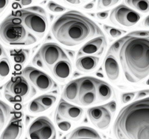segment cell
<instances>
[{"mask_svg":"<svg viewBox=\"0 0 149 139\" xmlns=\"http://www.w3.org/2000/svg\"><path fill=\"white\" fill-rule=\"evenodd\" d=\"M56 40L67 47H73L103 32L95 22L78 10H70L56 19L52 26Z\"/></svg>","mask_w":149,"mask_h":139,"instance_id":"obj_1","label":"cell"},{"mask_svg":"<svg viewBox=\"0 0 149 139\" xmlns=\"http://www.w3.org/2000/svg\"><path fill=\"white\" fill-rule=\"evenodd\" d=\"M118 51L127 81L139 83L149 76V38L130 34L122 38Z\"/></svg>","mask_w":149,"mask_h":139,"instance_id":"obj_2","label":"cell"},{"mask_svg":"<svg viewBox=\"0 0 149 139\" xmlns=\"http://www.w3.org/2000/svg\"><path fill=\"white\" fill-rule=\"evenodd\" d=\"M119 139H149V98L133 102L122 109L113 124Z\"/></svg>","mask_w":149,"mask_h":139,"instance_id":"obj_3","label":"cell"},{"mask_svg":"<svg viewBox=\"0 0 149 139\" xmlns=\"http://www.w3.org/2000/svg\"><path fill=\"white\" fill-rule=\"evenodd\" d=\"M0 35L4 42L15 46H29L37 40V37L22 23L20 18L13 13L1 23Z\"/></svg>","mask_w":149,"mask_h":139,"instance_id":"obj_4","label":"cell"},{"mask_svg":"<svg viewBox=\"0 0 149 139\" xmlns=\"http://www.w3.org/2000/svg\"><path fill=\"white\" fill-rule=\"evenodd\" d=\"M20 18L21 22L36 37L42 38L47 31L46 13L40 6H32L12 12Z\"/></svg>","mask_w":149,"mask_h":139,"instance_id":"obj_5","label":"cell"},{"mask_svg":"<svg viewBox=\"0 0 149 139\" xmlns=\"http://www.w3.org/2000/svg\"><path fill=\"white\" fill-rule=\"evenodd\" d=\"M5 91L8 100L13 98L17 101L26 100L36 94V90L23 75L13 77L5 84Z\"/></svg>","mask_w":149,"mask_h":139,"instance_id":"obj_6","label":"cell"},{"mask_svg":"<svg viewBox=\"0 0 149 139\" xmlns=\"http://www.w3.org/2000/svg\"><path fill=\"white\" fill-rule=\"evenodd\" d=\"M116 109V102L111 101L105 105L90 108L87 110V115L93 125L101 130H105L111 123Z\"/></svg>","mask_w":149,"mask_h":139,"instance_id":"obj_7","label":"cell"},{"mask_svg":"<svg viewBox=\"0 0 149 139\" xmlns=\"http://www.w3.org/2000/svg\"><path fill=\"white\" fill-rule=\"evenodd\" d=\"M139 13L125 5H120L112 10L110 20L116 26L132 27L140 19Z\"/></svg>","mask_w":149,"mask_h":139,"instance_id":"obj_8","label":"cell"},{"mask_svg":"<svg viewBox=\"0 0 149 139\" xmlns=\"http://www.w3.org/2000/svg\"><path fill=\"white\" fill-rule=\"evenodd\" d=\"M29 136L31 139H54L56 130L49 118L41 116L31 124L29 128Z\"/></svg>","mask_w":149,"mask_h":139,"instance_id":"obj_9","label":"cell"},{"mask_svg":"<svg viewBox=\"0 0 149 139\" xmlns=\"http://www.w3.org/2000/svg\"><path fill=\"white\" fill-rule=\"evenodd\" d=\"M22 75L41 92H47L54 85V81L51 77L32 66L26 67L22 70Z\"/></svg>","mask_w":149,"mask_h":139,"instance_id":"obj_10","label":"cell"},{"mask_svg":"<svg viewBox=\"0 0 149 139\" xmlns=\"http://www.w3.org/2000/svg\"><path fill=\"white\" fill-rule=\"evenodd\" d=\"M39 54L49 68L52 69L53 66L58 61L67 59L66 53L58 45L54 43H47L42 45L39 50Z\"/></svg>","mask_w":149,"mask_h":139,"instance_id":"obj_11","label":"cell"},{"mask_svg":"<svg viewBox=\"0 0 149 139\" xmlns=\"http://www.w3.org/2000/svg\"><path fill=\"white\" fill-rule=\"evenodd\" d=\"M107 47V39L104 36H98L85 43L79 50L78 57L84 55H101Z\"/></svg>","mask_w":149,"mask_h":139,"instance_id":"obj_12","label":"cell"},{"mask_svg":"<svg viewBox=\"0 0 149 139\" xmlns=\"http://www.w3.org/2000/svg\"><path fill=\"white\" fill-rule=\"evenodd\" d=\"M56 112L59 114V115L63 118L77 121L82 118L84 110L81 107L68 103L64 98H61Z\"/></svg>","mask_w":149,"mask_h":139,"instance_id":"obj_13","label":"cell"},{"mask_svg":"<svg viewBox=\"0 0 149 139\" xmlns=\"http://www.w3.org/2000/svg\"><path fill=\"white\" fill-rule=\"evenodd\" d=\"M72 64L67 59L58 61L52 68L53 75L60 81H64L70 77L72 74Z\"/></svg>","mask_w":149,"mask_h":139,"instance_id":"obj_14","label":"cell"},{"mask_svg":"<svg viewBox=\"0 0 149 139\" xmlns=\"http://www.w3.org/2000/svg\"><path fill=\"white\" fill-rule=\"evenodd\" d=\"M105 73L107 77L111 81H116L118 80L120 74L119 65L116 58L112 54H108L104 59V63Z\"/></svg>","mask_w":149,"mask_h":139,"instance_id":"obj_15","label":"cell"},{"mask_svg":"<svg viewBox=\"0 0 149 139\" xmlns=\"http://www.w3.org/2000/svg\"><path fill=\"white\" fill-rule=\"evenodd\" d=\"M100 59L94 55H84L78 57L75 63L77 69L83 72H90L96 68Z\"/></svg>","mask_w":149,"mask_h":139,"instance_id":"obj_16","label":"cell"},{"mask_svg":"<svg viewBox=\"0 0 149 139\" xmlns=\"http://www.w3.org/2000/svg\"><path fill=\"white\" fill-rule=\"evenodd\" d=\"M23 132L22 120H14L10 121L2 132L1 139H18Z\"/></svg>","mask_w":149,"mask_h":139,"instance_id":"obj_17","label":"cell"},{"mask_svg":"<svg viewBox=\"0 0 149 139\" xmlns=\"http://www.w3.org/2000/svg\"><path fill=\"white\" fill-rule=\"evenodd\" d=\"M100 135L98 134V132L95 131L93 128L88 127H80L76 128L70 133L69 136L70 139H76V138H94L100 139Z\"/></svg>","mask_w":149,"mask_h":139,"instance_id":"obj_18","label":"cell"},{"mask_svg":"<svg viewBox=\"0 0 149 139\" xmlns=\"http://www.w3.org/2000/svg\"><path fill=\"white\" fill-rule=\"evenodd\" d=\"M78 93H79V83H78V79H76L70 81L65 86L63 92V97L65 100L78 104Z\"/></svg>","mask_w":149,"mask_h":139,"instance_id":"obj_19","label":"cell"},{"mask_svg":"<svg viewBox=\"0 0 149 139\" xmlns=\"http://www.w3.org/2000/svg\"><path fill=\"white\" fill-rule=\"evenodd\" d=\"M97 97L98 102H103L109 100L113 97L114 91L108 83L98 80L97 83Z\"/></svg>","mask_w":149,"mask_h":139,"instance_id":"obj_20","label":"cell"},{"mask_svg":"<svg viewBox=\"0 0 149 139\" xmlns=\"http://www.w3.org/2000/svg\"><path fill=\"white\" fill-rule=\"evenodd\" d=\"M98 79L93 77H84L78 79L79 83V93L89 91H97V83Z\"/></svg>","mask_w":149,"mask_h":139,"instance_id":"obj_21","label":"cell"},{"mask_svg":"<svg viewBox=\"0 0 149 139\" xmlns=\"http://www.w3.org/2000/svg\"><path fill=\"white\" fill-rule=\"evenodd\" d=\"M98 101L97 91H89L78 93V104L86 106L95 104Z\"/></svg>","mask_w":149,"mask_h":139,"instance_id":"obj_22","label":"cell"},{"mask_svg":"<svg viewBox=\"0 0 149 139\" xmlns=\"http://www.w3.org/2000/svg\"><path fill=\"white\" fill-rule=\"evenodd\" d=\"M30 51L29 49H16L10 51V56L14 63L18 65H23L29 59Z\"/></svg>","mask_w":149,"mask_h":139,"instance_id":"obj_23","label":"cell"},{"mask_svg":"<svg viewBox=\"0 0 149 139\" xmlns=\"http://www.w3.org/2000/svg\"><path fill=\"white\" fill-rule=\"evenodd\" d=\"M125 1L130 7L142 13H148L149 11L148 0H125Z\"/></svg>","mask_w":149,"mask_h":139,"instance_id":"obj_24","label":"cell"},{"mask_svg":"<svg viewBox=\"0 0 149 139\" xmlns=\"http://www.w3.org/2000/svg\"><path fill=\"white\" fill-rule=\"evenodd\" d=\"M11 108L6 103L2 100L0 101V124H1V129L5 127V124L7 123L10 118Z\"/></svg>","mask_w":149,"mask_h":139,"instance_id":"obj_25","label":"cell"},{"mask_svg":"<svg viewBox=\"0 0 149 139\" xmlns=\"http://www.w3.org/2000/svg\"><path fill=\"white\" fill-rule=\"evenodd\" d=\"M37 99L46 109V110L51 108L56 101V97L52 95H42V96L38 97Z\"/></svg>","mask_w":149,"mask_h":139,"instance_id":"obj_26","label":"cell"},{"mask_svg":"<svg viewBox=\"0 0 149 139\" xmlns=\"http://www.w3.org/2000/svg\"><path fill=\"white\" fill-rule=\"evenodd\" d=\"M10 71V63L7 57H3L0 61V76L4 79L9 75Z\"/></svg>","mask_w":149,"mask_h":139,"instance_id":"obj_27","label":"cell"},{"mask_svg":"<svg viewBox=\"0 0 149 139\" xmlns=\"http://www.w3.org/2000/svg\"><path fill=\"white\" fill-rule=\"evenodd\" d=\"M54 120H55V122L58 125V128H59L61 130L63 131V132H66L69 129L71 128L72 124L71 123H70L67 120H63V118L61 117L59 115V114L55 113V116H54Z\"/></svg>","mask_w":149,"mask_h":139,"instance_id":"obj_28","label":"cell"},{"mask_svg":"<svg viewBox=\"0 0 149 139\" xmlns=\"http://www.w3.org/2000/svg\"><path fill=\"white\" fill-rule=\"evenodd\" d=\"M29 110L33 113H40L46 111V109L36 98L32 101H31L30 104H29Z\"/></svg>","mask_w":149,"mask_h":139,"instance_id":"obj_29","label":"cell"},{"mask_svg":"<svg viewBox=\"0 0 149 139\" xmlns=\"http://www.w3.org/2000/svg\"><path fill=\"white\" fill-rule=\"evenodd\" d=\"M104 28L105 31L107 33V34L113 38L119 37L123 33L125 32V31H122V30L115 28L107 26V25H104Z\"/></svg>","mask_w":149,"mask_h":139,"instance_id":"obj_30","label":"cell"},{"mask_svg":"<svg viewBox=\"0 0 149 139\" xmlns=\"http://www.w3.org/2000/svg\"><path fill=\"white\" fill-rule=\"evenodd\" d=\"M119 1L120 0H98L97 6H98V8L100 9L108 8L116 5Z\"/></svg>","mask_w":149,"mask_h":139,"instance_id":"obj_31","label":"cell"},{"mask_svg":"<svg viewBox=\"0 0 149 139\" xmlns=\"http://www.w3.org/2000/svg\"><path fill=\"white\" fill-rule=\"evenodd\" d=\"M47 8L49 10H51L52 12H54V13H61V12L66 10V8L52 2V1H50L48 3Z\"/></svg>","mask_w":149,"mask_h":139,"instance_id":"obj_32","label":"cell"},{"mask_svg":"<svg viewBox=\"0 0 149 139\" xmlns=\"http://www.w3.org/2000/svg\"><path fill=\"white\" fill-rule=\"evenodd\" d=\"M33 63H34V66H37L39 68H44L45 66H46L44 63V61L42 60V57L40 55L39 52L37 53L35 56H34V59H33Z\"/></svg>","mask_w":149,"mask_h":139,"instance_id":"obj_33","label":"cell"},{"mask_svg":"<svg viewBox=\"0 0 149 139\" xmlns=\"http://www.w3.org/2000/svg\"><path fill=\"white\" fill-rule=\"evenodd\" d=\"M135 92H128V93H125L122 95V102L123 104H127L129 103L130 100H132L135 97Z\"/></svg>","mask_w":149,"mask_h":139,"instance_id":"obj_34","label":"cell"},{"mask_svg":"<svg viewBox=\"0 0 149 139\" xmlns=\"http://www.w3.org/2000/svg\"><path fill=\"white\" fill-rule=\"evenodd\" d=\"M109 15V11L108 10H106V11H102V12H98L96 14V17L97 18H98L99 19H107V17Z\"/></svg>","mask_w":149,"mask_h":139,"instance_id":"obj_35","label":"cell"},{"mask_svg":"<svg viewBox=\"0 0 149 139\" xmlns=\"http://www.w3.org/2000/svg\"><path fill=\"white\" fill-rule=\"evenodd\" d=\"M149 95V89L142 90V91H139L137 93V96L136 98H145Z\"/></svg>","mask_w":149,"mask_h":139,"instance_id":"obj_36","label":"cell"},{"mask_svg":"<svg viewBox=\"0 0 149 139\" xmlns=\"http://www.w3.org/2000/svg\"><path fill=\"white\" fill-rule=\"evenodd\" d=\"M9 4V0H0V10L1 13L5 10Z\"/></svg>","mask_w":149,"mask_h":139,"instance_id":"obj_37","label":"cell"},{"mask_svg":"<svg viewBox=\"0 0 149 139\" xmlns=\"http://www.w3.org/2000/svg\"><path fill=\"white\" fill-rule=\"evenodd\" d=\"M65 1L71 5H78L81 3V0H65Z\"/></svg>","mask_w":149,"mask_h":139,"instance_id":"obj_38","label":"cell"},{"mask_svg":"<svg viewBox=\"0 0 149 139\" xmlns=\"http://www.w3.org/2000/svg\"><path fill=\"white\" fill-rule=\"evenodd\" d=\"M33 0H21V5L23 6H27V5L31 4Z\"/></svg>","mask_w":149,"mask_h":139,"instance_id":"obj_39","label":"cell"},{"mask_svg":"<svg viewBox=\"0 0 149 139\" xmlns=\"http://www.w3.org/2000/svg\"><path fill=\"white\" fill-rule=\"evenodd\" d=\"M94 7V3L93 2H90V3L86 4V5H84V8L86 9V10H90V9L93 8Z\"/></svg>","mask_w":149,"mask_h":139,"instance_id":"obj_40","label":"cell"},{"mask_svg":"<svg viewBox=\"0 0 149 139\" xmlns=\"http://www.w3.org/2000/svg\"><path fill=\"white\" fill-rule=\"evenodd\" d=\"M144 26H147V27H149V15L146 17L144 20Z\"/></svg>","mask_w":149,"mask_h":139,"instance_id":"obj_41","label":"cell"}]
</instances>
